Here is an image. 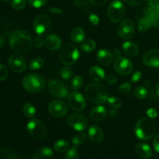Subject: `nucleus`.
I'll return each instance as SVG.
<instances>
[{
    "label": "nucleus",
    "instance_id": "23",
    "mask_svg": "<svg viewBox=\"0 0 159 159\" xmlns=\"http://www.w3.org/2000/svg\"><path fill=\"white\" fill-rule=\"evenodd\" d=\"M136 154L142 159H148L152 157V151L150 146L145 143H139L135 147Z\"/></svg>",
    "mask_w": 159,
    "mask_h": 159
},
{
    "label": "nucleus",
    "instance_id": "17",
    "mask_svg": "<svg viewBox=\"0 0 159 159\" xmlns=\"http://www.w3.org/2000/svg\"><path fill=\"white\" fill-rule=\"evenodd\" d=\"M143 62L150 68L159 67V49H151L143 56Z\"/></svg>",
    "mask_w": 159,
    "mask_h": 159
},
{
    "label": "nucleus",
    "instance_id": "31",
    "mask_svg": "<svg viewBox=\"0 0 159 159\" xmlns=\"http://www.w3.org/2000/svg\"><path fill=\"white\" fill-rule=\"evenodd\" d=\"M96 42L92 39H88V40H83L81 44V48L84 52H91L96 48Z\"/></svg>",
    "mask_w": 159,
    "mask_h": 159
},
{
    "label": "nucleus",
    "instance_id": "9",
    "mask_svg": "<svg viewBox=\"0 0 159 159\" xmlns=\"http://www.w3.org/2000/svg\"><path fill=\"white\" fill-rule=\"evenodd\" d=\"M67 122L78 131H84L89 124L88 118L82 113H72L68 117Z\"/></svg>",
    "mask_w": 159,
    "mask_h": 159
},
{
    "label": "nucleus",
    "instance_id": "45",
    "mask_svg": "<svg viewBox=\"0 0 159 159\" xmlns=\"http://www.w3.org/2000/svg\"><path fill=\"white\" fill-rule=\"evenodd\" d=\"M106 81H107V82H108L109 84H111V85H113V84H115L116 82V81H117V79H116V76L114 75H108L106 76L105 78Z\"/></svg>",
    "mask_w": 159,
    "mask_h": 159
},
{
    "label": "nucleus",
    "instance_id": "10",
    "mask_svg": "<svg viewBox=\"0 0 159 159\" xmlns=\"http://www.w3.org/2000/svg\"><path fill=\"white\" fill-rule=\"evenodd\" d=\"M48 89L50 93L54 97L65 99L70 94L69 89L65 84L54 79H51L50 81L48 84Z\"/></svg>",
    "mask_w": 159,
    "mask_h": 159
},
{
    "label": "nucleus",
    "instance_id": "11",
    "mask_svg": "<svg viewBox=\"0 0 159 159\" xmlns=\"http://www.w3.org/2000/svg\"><path fill=\"white\" fill-rule=\"evenodd\" d=\"M9 68L15 73H22L26 70V61L21 54H13L10 55L8 60Z\"/></svg>",
    "mask_w": 159,
    "mask_h": 159
},
{
    "label": "nucleus",
    "instance_id": "46",
    "mask_svg": "<svg viewBox=\"0 0 159 159\" xmlns=\"http://www.w3.org/2000/svg\"><path fill=\"white\" fill-rule=\"evenodd\" d=\"M147 115L150 118H156L158 116V111L155 108H150L147 110Z\"/></svg>",
    "mask_w": 159,
    "mask_h": 159
},
{
    "label": "nucleus",
    "instance_id": "30",
    "mask_svg": "<svg viewBox=\"0 0 159 159\" xmlns=\"http://www.w3.org/2000/svg\"><path fill=\"white\" fill-rule=\"evenodd\" d=\"M23 112L25 116L28 118H33L37 113V109L30 102H26L23 107Z\"/></svg>",
    "mask_w": 159,
    "mask_h": 159
},
{
    "label": "nucleus",
    "instance_id": "8",
    "mask_svg": "<svg viewBox=\"0 0 159 159\" xmlns=\"http://www.w3.org/2000/svg\"><path fill=\"white\" fill-rule=\"evenodd\" d=\"M33 26L36 34L43 36L51 30V22L48 16L40 14L35 18Z\"/></svg>",
    "mask_w": 159,
    "mask_h": 159
},
{
    "label": "nucleus",
    "instance_id": "7",
    "mask_svg": "<svg viewBox=\"0 0 159 159\" xmlns=\"http://www.w3.org/2000/svg\"><path fill=\"white\" fill-rule=\"evenodd\" d=\"M26 128L30 134L35 139L41 140L47 136L48 130L46 126L37 119H33L30 120L26 126Z\"/></svg>",
    "mask_w": 159,
    "mask_h": 159
},
{
    "label": "nucleus",
    "instance_id": "39",
    "mask_svg": "<svg viewBox=\"0 0 159 159\" xmlns=\"http://www.w3.org/2000/svg\"><path fill=\"white\" fill-rule=\"evenodd\" d=\"M71 85L74 89L78 90L83 85V79L81 76L76 75L71 80Z\"/></svg>",
    "mask_w": 159,
    "mask_h": 159
},
{
    "label": "nucleus",
    "instance_id": "37",
    "mask_svg": "<svg viewBox=\"0 0 159 159\" xmlns=\"http://www.w3.org/2000/svg\"><path fill=\"white\" fill-rule=\"evenodd\" d=\"M73 75V71L70 67H64L61 70V76L65 80H68L71 79Z\"/></svg>",
    "mask_w": 159,
    "mask_h": 159
},
{
    "label": "nucleus",
    "instance_id": "47",
    "mask_svg": "<svg viewBox=\"0 0 159 159\" xmlns=\"http://www.w3.org/2000/svg\"><path fill=\"white\" fill-rule=\"evenodd\" d=\"M89 21L92 24L96 25H96L99 24V17L96 15V14H91V15L89 16Z\"/></svg>",
    "mask_w": 159,
    "mask_h": 159
},
{
    "label": "nucleus",
    "instance_id": "15",
    "mask_svg": "<svg viewBox=\"0 0 159 159\" xmlns=\"http://www.w3.org/2000/svg\"><path fill=\"white\" fill-rule=\"evenodd\" d=\"M48 111L54 117H63L68 113V107L61 100H54L48 106Z\"/></svg>",
    "mask_w": 159,
    "mask_h": 159
},
{
    "label": "nucleus",
    "instance_id": "34",
    "mask_svg": "<svg viewBox=\"0 0 159 159\" xmlns=\"http://www.w3.org/2000/svg\"><path fill=\"white\" fill-rule=\"evenodd\" d=\"M86 141V135L83 133L79 134H76L74 138H72V144L75 146L82 145V144L85 143V141Z\"/></svg>",
    "mask_w": 159,
    "mask_h": 159
},
{
    "label": "nucleus",
    "instance_id": "24",
    "mask_svg": "<svg viewBox=\"0 0 159 159\" xmlns=\"http://www.w3.org/2000/svg\"><path fill=\"white\" fill-rule=\"evenodd\" d=\"M89 76L96 82H100L106 78L105 71L100 67L95 65L89 69Z\"/></svg>",
    "mask_w": 159,
    "mask_h": 159
},
{
    "label": "nucleus",
    "instance_id": "38",
    "mask_svg": "<svg viewBox=\"0 0 159 159\" xmlns=\"http://www.w3.org/2000/svg\"><path fill=\"white\" fill-rule=\"evenodd\" d=\"M11 6L14 9L21 10L24 9L26 6V0H12Z\"/></svg>",
    "mask_w": 159,
    "mask_h": 159
},
{
    "label": "nucleus",
    "instance_id": "6",
    "mask_svg": "<svg viewBox=\"0 0 159 159\" xmlns=\"http://www.w3.org/2000/svg\"><path fill=\"white\" fill-rule=\"evenodd\" d=\"M109 19L113 23H119L125 16V6L120 0H114L110 3L107 10Z\"/></svg>",
    "mask_w": 159,
    "mask_h": 159
},
{
    "label": "nucleus",
    "instance_id": "1",
    "mask_svg": "<svg viewBox=\"0 0 159 159\" xmlns=\"http://www.w3.org/2000/svg\"><path fill=\"white\" fill-rule=\"evenodd\" d=\"M10 47L15 52L18 54H26L31 50L33 46V39L27 31L15 30L9 37Z\"/></svg>",
    "mask_w": 159,
    "mask_h": 159
},
{
    "label": "nucleus",
    "instance_id": "3",
    "mask_svg": "<svg viewBox=\"0 0 159 159\" xmlns=\"http://www.w3.org/2000/svg\"><path fill=\"white\" fill-rule=\"evenodd\" d=\"M134 132L140 140L148 141L155 136L156 133V125L150 118H141L135 125Z\"/></svg>",
    "mask_w": 159,
    "mask_h": 159
},
{
    "label": "nucleus",
    "instance_id": "54",
    "mask_svg": "<svg viewBox=\"0 0 159 159\" xmlns=\"http://www.w3.org/2000/svg\"><path fill=\"white\" fill-rule=\"evenodd\" d=\"M3 44H4V40L2 37H0V47L3 46Z\"/></svg>",
    "mask_w": 159,
    "mask_h": 159
},
{
    "label": "nucleus",
    "instance_id": "36",
    "mask_svg": "<svg viewBox=\"0 0 159 159\" xmlns=\"http://www.w3.org/2000/svg\"><path fill=\"white\" fill-rule=\"evenodd\" d=\"M107 103L110 106V107L114 109H118L122 106V102H121L120 99L115 97V96L109 97L108 100H107Z\"/></svg>",
    "mask_w": 159,
    "mask_h": 159
},
{
    "label": "nucleus",
    "instance_id": "40",
    "mask_svg": "<svg viewBox=\"0 0 159 159\" xmlns=\"http://www.w3.org/2000/svg\"><path fill=\"white\" fill-rule=\"evenodd\" d=\"M28 2L33 7L40 8L46 5L48 0H28Z\"/></svg>",
    "mask_w": 159,
    "mask_h": 159
},
{
    "label": "nucleus",
    "instance_id": "26",
    "mask_svg": "<svg viewBox=\"0 0 159 159\" xmlns=\"http://www.w3.org/2000/svg\"><path fill=\"white\" fill-rule=\"evenodd\" d=\"M53 157L54 152L48 147L40 148L34 155V159H53Z\"/></svg>",
    "mask_w": 159,
    "mask_h": 159
},
{
    "label": "nucleus",
    "instance_id": "18",
    "mask_svg": "<svg viewBox=\"0 0 159 159\" xmlns=\"http://www.w3.org/2000/svg\"><path fill=\"white\" fill-rule=\"evenodd\" d=\"M148 15L155 23V26L159 24V0H148L147 7L144 8Z\"/></svg>",
    "mask_w": 159,
    "mask_h": 159
},
{
    "label": "nucleus",
    "instance_id": "48",
    "mask_svg": "<svg viewBox=\"0 0 159 159\" xmlns=\"http://www.w3.org/2000/svg\"><path fill=\"white\" fill-rule=\"evenodd\" d=\"M141 73L139 71H137L133 73L131 76V81L132 82H137L141 79Z\"/></svg>",
    "mask_w": 159,
    "mask_h": 159
},
{
    "label": "nucleus",
    "instance_id": "50",
    "mask_svg": "<svg viewBox=\"0 0 159 159\" xmlns=\"http://www.w3.org/2000/svg\"><path fill=\"white\" fill-rule=\"evenodd\" d=\"M153 146L155 150L159 153V134L155 138V140L153 141Z\"/></svg>",
    "mask_w": 159,
    "mask_h": 159
},
{
    "label": "nucleus",
    "instance_id": "22",
    "mask_svg": "<svg viewBox=\"0 0 159 159\" xmlns=\"http://www.w3.org/2000/svg\"><path fill=\"white\" fill-rule=\"evenodd\" d=\"M107 110L103 106H96L90 112V117L94 121H101L107 117Z\"/></svg>",
    "mask_w": 159,
    "mask_h": 159
},
{
    "label": "nucleus",
    "instance_id": "25",
    "mask_svg": "<svg viewBox=\"0 0 159 159\" xmlns=\"http://www.w3.org/2000/svg\"><path fill=\"white\" fill-rule=\"evenodd\" d=\"M124 52L129 57H136L139 53V48L138 45L132 41H125L122 44Z\"/></svg>",
    "mask_w": 159,
    "mask_h": 159
},
{
    "label": "nucleus",
    "instance_id": "13",
    "mask_svg": "<svg viewBox=\"0 0 159 159\" xmlns=\"http://www.w3.org/2000/svg\"><path fill=\"white\" fill-rule=\"evenodd\" d=\"M114 70L121 75H127L133 71V63L126 57H119L114 62Z\"/></svg>",
    "mask_w": 159,
    "mask_h": 159
},
{
    "label": "nucleus",
    "instance_id": "43",
    "mask_svg": "<svg viewBox=\"0 0 159 159\" xmlns=\"http://www.w3.org/2000/svg\"><path fill=\"white\" fill-rule=\"evenodd\" d=\"M43 44H44V39H43V36L38 35L35 38L34 41V45L37 48H41V46Z\"/></svg>",
    "mask_w": 159,
    "mask_h": 159
},
{
    "label": "nucleus",
    "instance_id": "32",
    "mask_svg": "<svg viewBox=\"0 0 159 159\" xmlns=\"http://www.w3.org/2000/svg\"><path fill=\"white\" fill-rule=\"evenodd\" d=\"M43 59L40 57H34V59L30 61L29 64V68L30 70H37L42 68L43 65Z\"/></svg>",
    "mask_w": 159,
    "mask_h": 159
},
{
    "label": "nucleus",
    "instance_id": "19",
    "mask_svg": "<svg viewBox=\"0 0 159 159\" xmlns=\"http://www.w3.org/2000/svg\"><path fill=\"white\" fill-rule=\"evenodd\" d=\"M88 136L90 141L94 144H99L102 141L104 138L102 129L96 125H93L89 128Z\"/></svg>",
    "mask_w": 159,
    "mask_h": 159
},
{
    "label": "nucleus",
    "instance_id": "2",
    "mask_svg": "<svg viewBox=\"0 0 159 159\" xmlns=\"http://www.w3.org/2000/svg\"><path fill=\"white\" fill-rule=\"evenodd\" d=\"M85 96L89 101L96 104L105 103L110 97L107 87L99 82L89 84L85 89Z\"/></svg>",
    "mask_w": 159,
    "mask_h": 159
},
{
    "label": "nucleus",
    "instance_id": "27",
    "mask_svg": "<svg viewBox=\"0 0 159 159\" xmlns=\"http://www.w3.org/2000/svg\"><path fill=\"white\" fill-rule=\"evenodd\" d=\"M71 38L75 43H82L85 38V31L81 27H75L71 32Z\"/></svg>",
    "mask_w": 159,
    "mask_h": 159
},
{
    "label": "nucleus",
    "instance_id": "49",
    "mask_svg": "<svg viewBox=\"0 0 159 159\" xmlns=\"http://www.w3.org/2000/svg\"><path fill=\"white\" fill-rule=\"evenodd\" d=\"M90 3L96 6H103L107 3V0H89Z\"/></svg>",
    "mask_w": 159,
    "mask_h": 159
},
{
    "label": "nucleus",
    "instance_id": "41",
    "mask_svg": "<svg viewBox=\"0 0 159 159\" xmlns=\"http://www.w3.org/2000/svg\"><path fill=\"white\" fill-rule=\"evenodd\" d=\"M9 75L8 68L4 65L0 63V81H4L7 79Z\"/></svg>",
    "mask_w": 159,
    "mask_h": 159
},
{
    "label": "nucleus",
    "instance_id": "53",
    "mask_svg": "<svg viewBox=\"0 0 159 159\" xmlns=\"http://www.w3.org/2000/svg\"><path fill=\"white\" fill-rule=\"evenodd\" d=\"M155 93H156V94H157V96H158V97H159V83L157 84V85H155Z\"/></svg>",
    "mask_w": 159,
    "mask_h": 159
},
{
    "label": "nucleus",
    "instance_id": "51",
    "mask_svg": "<svg viewBox=\"0 0 159 159\" xmlns=\"http://www.w3.org/2000/svg\"><path fill=\"white\" fill-rule=\"evenodd\" d=\"M49 12L52 14H61L62 12V9L55 7H51L49 9Z\"/></svg>",
    "mask_w": 159,
    "mask_h": 159
},
{
    "label": "nucleus",
    "instance_id": "21",
    "mask_svg": "<svg viewBox=\"0 0 159 159\" xmlns=\"http://www.w3.org/2000/svg\"><path fill=\"white\" fill-rule=\"evenodd\" d=\"M44 45L51 51H57L61 47V40L55 34H50L44 38Z\"/></svg>",
    "mask_w": 159,
    "mask_h": 159
},
{
    "label": "nucleus",
    "instance_id": "5",
    "mask_svg": "<svg viewBox=\"0 0 159 159\" xmlns=\"http://www.w3.org/2000/svg\"><path fill=\"white\" fill-rule=\"evenodd\" d=\"M22 85L29 93H38L45 85L44 79L37 74H29L25 76L22 81Z\"/></svg>",
    "mask_w": 159,
    "mask_h": 159
},
{
    "label": "nucleus",
    "instance_id": "35",
    "mask_svg": "<svg viewBox=\"0 0 159 159\" xmlns=\"http://www.w3.org/2000/svg\"><path fill=\"white\" fill-rule=\"evenodd\" d=\"M79 150L77 146L74 145L67 152L65 159H79Z\"/></svg>",
    "mask_w": 159,
    "mask_h": 159
},
{
    "label": "nucleus",
    "instance_id": "4",
    "mask_svg": "<svg viewBox=\"0 0 159 159\" xmlns=\"http://www.w3.org/2000/svg\"><path fill=\"white\" fill-rule=\"evenodd\" d=\"M80 57L79 49L73 43H66L61 49L59 57L62 63L66 66L73 65Z\"/></svg>",
    "mask_w": 159,
    "mask_h": 159
},
{
    "label": "nucleus",
    "instance_id": "28",
    "mask_svg": "<svg viewBox=\"0 0 159 159\" xmlns=\"http://www.w3.org/2000/svg\"><path fill=\"white\" fill-rule=\"evenodd\" d=\"M0 159H18L15 151L9 148H0Z\"/></svg>",
    "mask_w": 159,
    "mask_h": 159
},
{
    "label": "nucleus",
    "instance_id": "29",
    "mask_svg": "<svg viewBox=\"0 0 159 159\" xmlns=\"http://www.w3.org/2000/svg\"><path fill=\"white\" fill-rule=\"evenodd\" d=\"M54 148L59 153H65L69 149V144L65 140H58L54 144Z\"/></svg>",
    "mask_w": 159,
    "mask_h": 159
},
{
    "label": "nucleus",
    "instance_id": "14",
    "mask_svg": "<svg viewBox=\"0 0 159 159\" xmlns=\"http://www.w3.org/2000/svg\"><path fill=\"white\" fill-rule=\"evenodd\" d=\"M120 37L124 40H129L134 36L135 32V26L131 20H124L120 23L117 30Z\"/></svg>",
    "mask_w": 159,
    "mask_h": 159
},
{
    "label": "nucleus",
    "instance_id": "42",
    "mask_svg": "<svg viewBox=\"0 0 159 159\" xmlns=\"http://www.w3.org/2000/svg\"><path fill=\"white\" fill-rule=\"evenodd\" d=\"M130 90H131V85L128 82H125V83H123L118 87V91L120 93H130Z\"/></svg>",
    "mask_w": 159,
    "mask_h": 159
},
{
    "label": "nucleus",
    "instance_id": "33",
    "mask_svg": "<svg viewBox=\"0 0 159 159\" xmlns=\"http://www.w3.org/2000/svg\"><path fill=\"white\" fill-rule=\"evenodd\" d=\"M134 95L138 99H144L147 98L148 95V91L144 86L140 85V86L137 87L135 89Z\"/></svg>",
    "mask_w": 159,
    "mask_h": 159
},
{
    "label": "nucleus",
    "instance_id": "16",
    "mask_svg": "<svg viewBox=\"0 0 159 159\" xmlns=\"http://www.w3.org/2000/svg\"><path fill=\"white\" fill-rule=\"evenodd\" d=\"M152 26H155L153 20L148 15L145 9L141 10L140 13L138 14V28L140 32H144L148 30Z\"/></svg>",
    "mask_w": 159,
    "mask_h": 159
},
{
    "label": "nucleus",
    "instance_id": "12",
    "mask_svg": "<svg viewBox=\"0 0 159 159\" xmlns=\"http://www.w3.org/2000/svg\"><path fill=\"white\" fill-rule=\"evenodd\" d=\"M69 107L76 112H81L85 107V99L79 92H72L68 96Z\"/></svg>",
    "mask_w": 159,
    "mask_h": 159
},
{
    "label": "nucleus",
    "instance_id": "55",
    "mask_svg": "<svg viewBox=\"0 0 159 159\" xmlns=\"http://www.w3.org/2000/svg\"><path fill=\"white\" fill-rule=\"evenodd\" d=\"M3 1H8V0H3Z\"/></svg>",
    "mask_w": 159,
    "mask_h": 159
},
{
    "label": "nucleus",
    "instance_id": "52",
    "mask_svg": "<svg viewBox=\"0 0 159 159\" xmlns=\"http://www.w3.org/2000/svg\"><path fill=\"white\" fill-rule=\"evenodd\" d=\"M108 113L111 117H114V116H116V115H117V110H116V109L111 108V107H110V109L108 111Z\"/></svg>",
    "mask_w": 159,
    "mask_h": 159
},
{
    "label": "nucleus",
    "instance_id": "44",
    "mask_svg": "<svg viewBox=\"0 0 159 159\" xmlns=\"http://www.w3.org/2000/svg\"><path fill=\"white\" fill-rule=\"evenodd\" d=\"M127 4L130 5V6H140L145 2L147 0H124Z\"/></svg>",
    "mask_w": 159,
    "mask_h": 159
},
{
    "label": "nucleus",
    "instance_id": "20",
    "mask_svg": "<svg viewBox=\"0 0 159 159\" xmlns=\"http://www.w3.org/2000/svg\"><path fill=\"white\" fill-rule=\"evenodd\" d=\"M96 59L99 64L104 66L111 65L113 61V54L107 49H100L96 54Z\"/></svg>",
    "mask_w": 159,
    "mask_h": 159
}]
</instances>
